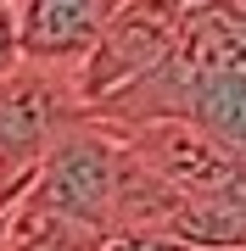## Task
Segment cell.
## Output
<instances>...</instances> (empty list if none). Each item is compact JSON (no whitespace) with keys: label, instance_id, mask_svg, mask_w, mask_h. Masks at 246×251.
<instances>
[{"label":"cell","instance_id":"6da1fadb","mask_svg":"<svg viewBox=\"0 0 246 251\" xmlns=\"http://www.w3.org/2000/svg\"><path fill=\"white\" fill-rule=\"evenodd\" d=\"M118 168H123V128H112L95 112H79L56 128L51 151L39 156L34 179L23 190L34 201H45L51 212L73 218L95 234H112V224H118Z\"/></svg>","mask_w":246,"mask_h":251},{"label":"cell","instance_id":"7a4b0ae2","mask_svg":"<svg viewBox=\"0 0 246 251\" xmlns=\"http://www.w3.org/2000/svg\"><path fill=\"white\" fill-rule=\"evenodd\" d=\"M79 112H84V100L73 90V67L17 62L0 78V201H11L34 179L56 128Z\"/></svg>","mask_w":246,"mask_h":251},{"label":"cell","instance_id":"3957f363","mask_svg":"<svg viewBox=\"0 0 246 251\" xmlns=\"http://www.w3.org/2000/svg\"><path fill=\"white\" fill-rule=\"evenodd\" d=\"M179 28H185V6H173V0H123L90 45V56L73 67L79 100L95 106V100L129 90L135 78H146L157 62H168Z\"/></svg>","mask_w":246,"mask_h":251},{"label":"cell","instance_id":"277c9868","mask_svg":"<svg viewBox=\"0 0 246 251\" xmlns=\"http://www.w3.org/2000/svg\"><path fill=\"white\" fill-rule=\"evenodd\" d=\"M123 0H11L17 56L45 67H79Z\"/></svg>","mask_w":246,"mask_h":251},{"label":"cell","instance_id":"5b68a950","mask_svg":"<svg viewBox=\"0 0 246 251\" xmlns=\"http://www.w3.org/2000/svg\"><path fill=\"white\" fill-rule=\"evenodd\" d=\"M107 234L73 224V218L51 212L45 201H34L28 190L6 201V251H101Z\"/></svg>","mask_w":246,"mask_h":251},{"label":"cell","instance_id":"8992f818","mask_svg":"<svg viewBox=\"0 0 246 251\" xmlns=\"http://www.w3.org/2000/svg\"><path fill=\"white\" fill-rule=\"evenodd\" d=\"M101 251H201V246L179 240L173 229H135V224H123V229H112L107 240H101Z\"/></svg>","mask_w":246,"mask_h":251},{"label":"cell","instance_id":"52a82bcc","mask_svg":"<svg viewBox=\"0 0 246 251\" xmlns=\"http://www.w3.org/2000/svg\"><path fill=\"white\" fill-rule=\"evenodd\" d=\"M17 11H11V0H0V78H6L11 67H17Z\"/></svg>","mask_w":246,"mask_h":251},{"label":"cell","instance_id":"ba28073f","mask_svg":"<svg viewBox=\"0 0 246 251\" xmlns=\"http://www.w3.org/2000/svg\"><path fill=\"white\" fill-rule=\"evenodd\" d=\"M173 6H185V11H191V6H207V0H173Z\"/></svg>","mask_w":246,"mask_h":251},{"label":"cell","instance_id":"9c48e42d","mask_svg":"<svg viewBox=\"0 0 246 251\" xmlns=\"http://www.w3.org/2000/svg\"><path fill=\"white\" fill-rule=\"evenodd\" d=\"M213 251H246V246H213Z\"/></svg>","mask_w":246,"mask_h":251}]
</instances>
